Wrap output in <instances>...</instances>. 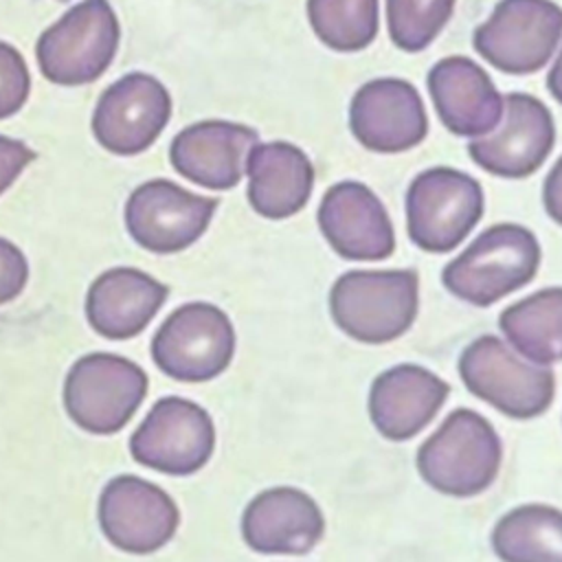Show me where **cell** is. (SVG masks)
<instances>
[{"instance_id": "cell-1", "label": "cell", "mask_w": 562, "mask_h": 562, "mask_svg": "<svg viewBox=\"0 0 562 562\" xmlns=\"http://www.w3.org/2000/svg\"><path fill=\"white\" fill-rule=\"evenodd\" d=\"M503 441L487 417L474 408H454L417 448L419 476L437 492L472 498L498 476Z\"/></svg>"}, {"instance_id": "cell-2", "label": "cell", "mask_w": 562, "mask_h": 562, "mask_svg": "<svg viewBox=\"0 0 562 562\" xmlns=\"http://www.w3.org/2000/svg\"><path fill=\"white\" fill-rule=\"evenodd\" d=\"M538 237L520 224L503 222L476 235L441 270L446 290L476 307H490L533 281L540 268Z\"/></svg>"}, {"instance_id": "cell-3", "label": "cell", "mask_w": 562, "mask_h": 562, "mask_svg": "<svg viewBox=\"0 0 562 562\" xmlns=\"http://www.w3.org/2000/svg\"><path fill=\"white\" fill-rule=\"evenodd\" d=\"M336 327L364 345H386L404 336L419 312V277L400 270H347L329 290Z\"/></svg>"}, {"instance_id": "cell-4", "label": "cell", "mask_w": 562, "mask_h": 562, "mask_svg": "<svg viewBox=\"0 0 562 562\" xmlns=\"http://www.w3.org/2000/svg\"><path fill=\"white\" fill-rule=\"evenodd\" d=\"M457 371L474 397L512 419H533L553 404V371L522 360L494 334L470 340L459 353Z\"/></svg>"}, {"instance_id": "cell-5", "label": "cell", "mask_w": 562, "mask_h": 562, "mask_svg": "<svg viewBox=\"0 0 562 562\" xmlns=\"http://www.w3.org/2000/svg\"><path fill=\"white\" fill-rule=\"evenodd\" d=\"M121 26L108 0H81L53 22L37 40L42 75L57 86L97 81L112 64Z\"/></svg>"}, {"instance_id": "cell-6", "label": "cell", "mask_w": 562, "mask_h": 562, "mask_svg": "<svg viewBox=\"0 0 562 562\" xmlns=\"http://www.w3.org/2000/svg\"><path fill=\"white\" fill-rule=\"evenodd\" d=\"M485 195L476 178L452 167L419 171L406 191V231L426 252L454 250L479 224Z\"/></svg>"}, {"instance_id": "cell-7", "label": "cell", "mask_w": 562, "mask_h": 562, "mask_svg": "<svg viewBox=\"0 0 562 562\" xmlns=\"http://www.w3.org/2000/svg\"><path fill=\"white\" fill-rule=\"evenodd\" d=\"M147 373L132 360L92 351L75 360L64 380V408L86 432L114 435L147 395Z\"/></svg>"}, {"instance_id": "cell-8", "label": "cell", "mask_w": 562, "mask_h": 562, "mask_svg": "<svg viewBox=\"0 0 562 562\" xmlns=\"http://www.w3.org/2000/svg\"><path fill=\"white\" fill-rule=\"evenodd\" d=\"M235 327L228 314L206 301L176 307L151 338V360L178 382H209L235 356Z\"/></svg>"}, {"instance_id": "cell-9", "label": "cell", "mask_w": 562, "mask_h": 562, "mask_svg": "<svg viewBox=\"0 0 562 562\" xmlns=\"http://www.w3.org/2000/svg\"><path fill=\"white\" fill-rule=\"evenodd\" d=\"M562 40V7L553 0H501L474 29V50L507 75L542 70Z\"/></svg>"}, {"instance_id": "cell-10", "label": "cell", "mask_w": 562, "mask_h": 562, "mask_svg": "<svg viewBox=\"0 0 562 562\" xmlns=\"http://www.w3.org/2000/svg\"><path fill=\"white\" fill-rule=\"evenodd\" d=\"M215 450V426L200 404L167 395L160 397L130 437L132 459L171 476L202 470Z\"/></svg>"}, {"instance_id": "cell-11", "label": "cell", "mask_w": 562, "mask_h": 562, "mask_svg": "<svg viewBox=\"0 0 562 562\" xmlns=\"http://www.w3.org/2000/svg\"><path fill=\"white\" fill-rule=\"evenodd\" d=\"M217 204V198L191 193L171 180H147L125 202V228L140 248L173 255L206 233Z\"/></svg>"}, {"instance_id": "cell-12", "label": "cell", "mask_w": 562, "mask_h": 562, "mask_svg": "<svg viewBox=\"0 0 562 562\" xmlns=\"http://www.w3.org/2000/svg\"><path fill=\"white\" fill-rule=\"evenodd\" d=\"M97 514L103 536L116 549L136 555L162 549L180 525L176 501L136 474L110 479L101 490Z\"/></svg>"}, {"instance_id": "cell-13", "label": "cell", "mask_w": 562, "mask_h": 562, "mask_svg": "<svg viewBox=\"0 0 562 562\" xmlns=\"http://www.w3.org/2000/svg\"><path fill=\"white\" fill-rule=\"evenodd\" d=\"M468 143L474 165L498 178H527L542 167L555 143V123L549 108L527 94L509 92L503 97L498 125Z\"/></svg>"}, {"instance_id": "cell-14", "label": "cell", "mask_w": 562, "mask_h": 562, "mask_svg": "<svg viewBox=\"0 0 562 562\" xmlns=\"http://www.w3.org/2000/svg\"><path fill=\"white\" fill-rule=\"evenodd\" d=\"M171 116L167 88L147 72H127L110 83L92 112V134L116 156H134L154 145Z\"/></svg>"}, {"instance_id": "cell-15", "label": "cell", "mask_w": 562, "mask_h": 562, "mask_svg": "<svg viewBox=\"0 0 562 562\" xmlns=\"http://www.w3.org/2000/svg\"><path fill=\"white\" fill-rule=\"evenodd\" d=\"M349 127L356 140L378 154H400L428 134V116L417 88L397 77L360 86L349 103Z\"/></svg>"}, {"instance_id": "cell-16", "label": "cell", "mask_w": 562, "mask_h": 562, "mask_svg": "<svg viewBox=\"0 0 562 562\" xmlns=\"http://www.w3.org/2000/svg\"><path fill=\"white\" fill-rule=\"evenodd\" d=\"M318 228L336 255L380 261L395 250V231L382 200L358 180L331 184L318 204Z\"/></svg>"}, {"instance_id": "cell-17", "label": "cell", "mask_w": 562, "mask_h": 562, "mask_svg": "<svg viewBox=\"0 0 562 562\" xmlns=\"http://www.w3.org/2000/svg\"><path fill=\"white\" fill-rule=\"evenodd\" d=\"M239 527L255 553L303 555L323 540L325 516L305 490L274 485L248 501Z\"/></svg>"}, {"instance_id": "cell-18", "label": "cell", "mask_w": 562, "mask_h": 562, "mask_svg": "<svg viewBox=\"0 0 562 562\" xmlns=\"http://www.w3.org/2000/svg\"><path fill=\"white\" fill-rule=\"evenodd\" d=\"M450 384L435 371L402 362L375 375L369 389V419L391 441H408L419 435L443 408Z\"/></svg>"}, {"instance_id": "cell-19", "label": "cell", "mask_w": 562, "mask_h": 562, "mask_svg": "<svg viewBox=\"0 0 562 562\" xmlns=\"http://www.w3.org/2000/svg\"><path fill=\"white\" fill-rule=\"evenodd\" d=\"M259 143L257 130L231 121H200L169 145L171 167L187 180L213 189H233L246 169L250 149Z\"/></svg>"}, {"instance_id": "cell-20", "label": "cell", "mask_w": 562, "mask_h": 562, "mask_svg": "<svg viewBox=\"0 0 562 562\" xmlns=\"http://www.w3.org/2000/svg\"><path fill=\"white\" fill-rule=\"evenodd\" d=\"M437 116L463 138L492 134L503 116V97L490 75L470 57L439 59L426 77Z\"/></svg>"}, {"instance_id": "cell-21", "label": "cell", "mask_w": 562, "mask_h": 562, "mask_svg": "<svg viewBox=\"0 0 562 562\" xmlns=\"http://www.w3.org/2000/svg\"><path fill=\"white\" fill-rule=\"evenodd\" d=\"M167 296L169 288L138 268H110L88 288L86 318L99 336L127 340L151 323Z\"/></svg>"}, {"instance_id": "cell-22", "label": "cell", "mask_w": 562, "mask_h": 562, "mask_svg": "<svg viewBox=\"0 0 562 562\" xmlns=\"http://www.w3.org/2000/svg\"><path fill=\"white\" fill-rule=\"evenodd\" d=\"M248 202L268 220L296 215L314 189V165L307 154L288 143H257L246 158Z\"/></svg>"}, {"instance_id": "cell-23", "label": "cell", "mask_w": 562, "mask_h": 562, "mask_svg": "<svg viewBox=\"0 0 562 562\" xmlns=\"http://www.w3.org/2000/svg\"><path fill=\"white\" fill-rule=\"evenodd\" d=\"M505 342L533 364L562 362V285L542 288L498 316Z\"/></svg>"}, {"instance_id": "cell-24", "label": "cell", "mask_w": 562, "mask_h": 562, "mask_svg": "<svg viewBox=\"0 0 562 562\" xmlns=\"http://www.w3.org/2000/svg\"><path fill=\"white\" fill-rule=\"evenodd\" d=\"M501 562H562V509L525 503L505 512L490 536Z\"/></svg>"}, {"instance_id": "cell-25", "label": "cell", "mask_w": 562, "mask_h": 562, "mask_svg": "<svg viewBox=\"0 0 562 562\" xmlns=\"http://www.w3.org/2000/svg\"><path fill=\"white\" fill-rule=\"evenodd\" d=\"M378 0H307V20L314 35L338 53L367 48L378 35Z\"/></svg>"}, {"instance_id": "cell-26", "label": "cell", "mask_w": 562, "mask_h": 562, "mask_svg": "<svg viewBox=\"0 0 562 562\" xmlns=\"http://www.w3.org/2000/svg\"><path fill=\"white\" fill-rule=\"evenodd\" d=\"M454 0H386L391 42L406 53H419L452 18Z\"/></svg>"}, {"instance_id": "cell-27", "label": "cell", "mask_w": 562, "mask_h": 562, "mask_svg": "<svg viewBox=\"0 0 562 562\" xmlns=\"http://www.w3.org/2000/svg\"><path fill=\"white\" fill-rule=\"evenodd\" d=\"M31 75L24 57L7 42H0V119L13 116L29 99Z\"/></svg>"}, {"instance_id": "cell-28", "label": "cell", "mask_w": 562, "mask_h": 562, "mask_svg": "<svg viewBox=\"0 0 562 562\" xmlns=\"http://www.w3.org/2000/svg\"><path fill=\"white\" fill-rule=\"evenodd\" d=\"M29 281V261L9 239L0 237V305L13 301Z\"/></svg>"}, {"instance_id": "cell-29", "label": "cell", "mask_w": 562, "mask_h": 562, "mask_svg": "<svg viewBox=\"0 0 562 562\" xmlns=\"http://www.w3.org/2000/svg\"><path fill=\"white\" fill-rule=\"evenodd\" d=\"M35 160V151L22 140L0 134V195L18 180V176Z\"/></svg>"}, {"instance_id": "cell-30", "label": "cell", "mask_w": 562, "mask_h": 562, "mask_svg": "<svg viewBox=\"0 0 562 562\" xmlns=\"http://www.w3.org/2000/svg\"><path fill=\"white\" fill-rule=\"evenodd\" d=\"M542 204L547 215L562 226V156L555 160L542 184Z\"/></svg>"}, {"instance_id": "cell-31", "label": "cell", "mask_w": 562, "mask_h": 562, "mask_svg": "<svg viewBox=\"0 0 562 562\" xmlns=\"http://www.w3.org/2000/svg\"><path fill=\"white\" fill-rule=\"evenodd\" d=\"M547 88H549L551 97L562 105V48H560V53H558V57H555L549 75H547Z\"/></svg>"}]
</instances>
